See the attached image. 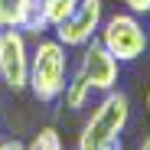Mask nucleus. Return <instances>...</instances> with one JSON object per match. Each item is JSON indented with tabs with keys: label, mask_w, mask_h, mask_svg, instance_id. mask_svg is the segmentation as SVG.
Instances as JSON below:
<instances>
[{
	"label": "nucleus",
	"mask_w": 150,
	"mask_h": 150,
	"mask_svg": "<svg viewBox=\"0 0 150 150\" xmlns=\"http://www.w3.org/2000/svg\"><path fill=\"white\" fill-rule=\"evenodd\" d=\"M101 13H105V4L101 0H79L75 7L56 30V39L65 46V49H82L85 42L95 39L98 26H101Z\"/></svg>",
	"instance_id": "39448f33"
},
{
	"label": "nucleus",
	"mask_w": 150,
	"mask_h": 150,
	"mask_svg": "<svg viewBox=\"0 0 150 150\" xmlns=\"http://www.w3.org/2000/svg\"><path fill=\"white\" fill-rule=\"evenodd\" d=\"M105 150H121V140H114L111 147H105Z\"/></svg>",
	"instance_id": "4468645a"
},
{
	"label": "nucleus",
	"mask_w": 150,
	"mask_h": 150,
	"mask_svg": "<svg viewBox=\"0 0 150 150\" xmlns=\"http://www.w3.org/2000/svg\"><path fill=\"white\" fill-rule=\"evenodd\" d=\"M0 79L13 91H23L30 85V46L20 26L0 30Z\"/></svg>",
	"instance_id": "20e7f679"
},
{
	"label": "nucleus",
	"mask_w": 150,
	"mask_h": 150,
	"mask_svg": "<svg viewBox=\"0 0 150 150\" xmlns=\"http://www.w3.org/2000/svg\"><path fill=\"white\" fill-rule=\"evenodd\" d=\"M62 105L69 108V111H79V108H85V101L91 98V88H88V82L82 79V75H75V79H65V88H62Z\"/></svg>",
	"instance_id": "6e6552de"
},
{
	"label": "nucleus",
	"mask_w": 150,
	"mask_h": 150,
	"mask_svg": "<svg viewBox=\"0 0 150 150\" xmlns=\"http://www.w3.org/2000/svg\"><path fill=\"white\" fill-rule=\"evenodd\" d=\"M69 79V56L59 39H39L36 49L30 52V91L36 101H56L65 88Z\"/></svg>",
	"instance_id": "f257e3e1"
},
{
	"label": "nucleus",
	"mask_w": 150,
	"mask_h": 150,
	"mask_svg": "<svg viewBox=\"0 0 150 150\" xmlns=\"http://www.w3.org/2000/svg\"><path fill=\"white\" fill-rule=\"evenodd\" d=\"M127 117H131V101L124 91H105V98L95 105L91 117L85 121L82 137H79V150H105L111 147L121 131L127 127Z\"/></svg>",
	"instance_id": "f03ea898"
},
{
	"label": "nucleus",
	"mask_w": 150,
	"mask_h": 150,
	"mask_svg": "<svg viewBox=\"0 0 150 150\" xmlns=\"http://www.w3.org/2000/svg\"><path fill=\"white\" fill-rule=\"evenodd\" d=\"M0 150H26V147H23L20 140H4V144H0Z\"/></svg>",
	"instance_id": "ddd939ff"
},
{
	"label": "nucleus",
	"mask_w": 150,
	"mask_h": 150,
	"mask_svg": "<svg viewBox=\"0 0 150 150\" xmlns=\"http://www.w3.org/2000/svg\"><path fill=\"white\" fill-rule=\"evenodd\" d=\"M79 7V0H46V10H49V23L52 26H59V23Z\"/></svg>",
	"instance_id": "9b49d317"
},
{
	"label": "nucleus",
	"mask_w": 150,
	"mask_h": 150,
	"mask_svg": "<svg viewBox=\"0 0 150 150\" xmlns=\"http://www.w3.org/2000/svg\"><path fill=\"white\" fill-rule=\"evenodd\" d=\"M85 52H82V62H79V75L88 82L91 91H111L117 85V75H121V62L105 49L101 39H91L82 46Z\"/></svg>",
	"instance_id": "423d86ee"
},
{
	"label": "nucleus",
	"mask_w": 150,
	"mask_h": 150,
	"mask_svg": "<svg viewBox=\"0 0 150 150\" xmlns=\"http://www.w3.org/2000/svg\"><path fill=\"white\" fill-rule=\"evenodd\" d=\"M26 150H62V137H59L56 127H42V131L30 140Z\"/></svg>",
	"instance_id": "9d476101"
},
{
	"label": "nucleus",
	"mask_w": 150,
	"mask_h": 150,
	"mask_svg": "<svg viewBox=\"0 0 150 150\" xmlns=\"http://www.w3.org/2000/svg\"><path fill=\"white\" fill-rule=\"evenodd\" d=\"M20 30H23V33H33V36H42L46 30H52V23H49V10H46V0H30V4H26V13H23Z\"/></svg>",
	"instance_id": "0eeeda50"
},
{
	"label": "nucleus",
	"mask_w": 150,
	"mask_h": 150,
	"mask_svg": "<svg viewBox=\"0 0 150 150\" xmlns=\"http://www.w3.org/2000/svg\"><path fill=\"white\" fill-rule=\"evenodd\" d=\"M147 111H150V91H147Z\"/></svg>",
	"instance_id": "dca6fc26"
},
{
	"label": "nucleus",
	"mask_w": 150,
	"mask_h": 150,
	"mask_svg": "<svg viewBox=\"0 0 150 150\" xmlns=\"http://www.w3.org/2000/svg\"><path fill=\"white\" fill-rule=\"evenodd\" d=\"M131 13H150V0H124Z\"/></svg>",
	"instance_id": "f8f14e48"
},
{
	"label": "nucleus",
	"mask_w": 150,
	"mask_h": 150,
	"mask_svg": "<svg viewBox=\"0 0 150 150\" xmlns=\"http://www.w3.org/2000/svg\"><path fill=\"white\" fill-rule=\"evenodd\" d=\"M140 150H150V137H147V140H144V144H140Z\"/></svg>",
	"instance_id": "2eb2a0df"
},
{
	"label": "nucleus",
	"mask_w": 150,
	"mask_h": 150,
	"mask_svg": "<svg viewBox=\"0 0 150 150\" xmlns=\"http://www.w3.org/2000/svg\"><path fill=\"white\" fill-rule=\"evenodd\" d=\"M30 0H0V30L4 26H20Z\"/></svg>",
	"instance_id": "1a4fd4ad"
},
{
	"label": "nucleus",
	"mask_w": 150,
	"mask_h": 150,
	"mask_svg": "<svg viewBox=\"0 0 150 150\" xmlns=\"http://www.w3.org/2000/svg\"><path fill=\"white\" fill-rule=\"evenodd\" d=\"M98 33H101L105 49L117 62H134L147 49V33L140 26L137 13H114L111 20H105L101 26H98Z\"/></svg>",
	"instance_id": "7ed1b4c3"
}]
</instances>
